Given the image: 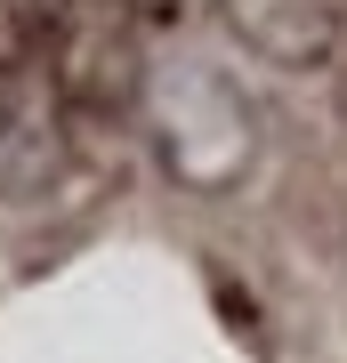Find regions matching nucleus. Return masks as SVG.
<instances>
[{"label": "nucleus", "instance_id": "f257e3e1", "mask_svg": "<svg viewBox=\"0 0 347 363\" xmlns=\"http://www.w3.org/2000/svg\"><path fill=\"white\" fill-rule=\"evenodd\" d=\"M40 81L73 121H121L145 105V16L121 0H57L40 33Z\"/></svg>", "mask_w": 347, "mask_h": 363}, {"label": "nucleus", "instance_id": "f03ea898", "mask_svg": "<svg viewBox=\"0 0 347 363\" xmlns=\"http://www.w3.org/2000/svg\"><path fill=\"white\" fill-rule=\"evenodd\" d=\"M258 130H250V97L226 73L178 65V81L162 89V162L178 169V186L194 194H226L250 169Z\"/></svg>", "mask_w": 347, "mask_h": 363}, {"label": "nucleus", "instance_id": "7ed1b4c3", "mask_svg": "<svg viewBox=\"0 0 347 363\" xmlns=\"http://www.w3.org/2000/svg\"><path fill=\"white\" fill-rule=\"evenodd\" d=\"M219 16L258 65L307 73L339 57V0H219Z\"/></svg>", "mask_w": 347, "mask_h": 363}, {"label": "nucleus", "instance_id": "20e7f679", "mask_svg": "<svg viewBox=\"0 0 347 363\" xmlns=\"http://www.w3.org/2000/svg\"><path fill=\"white\" fill-rule=\"evenodd\" d=\"M57 162V138H49V105H33L16 81H0V186H25Z\"/></svg>", "mask_w": 347, "mask_h": 363}, {"label": "nucleus", "instance_id": "39448f33", "mask_svg": "<svg viewBox=\"0 0 347 363\" xmlns=\"http://www.w3.org/2000/svg\"><path fill=\"white\" fill-rule=\"evenodd\" d=\"M40 16H33V0H0V81H16L40 57Z\"/></svg>", "mask_w": 347, "mask_h": 363}, {"label": "nucleus", "instance_id": "423d86ee", "mask_svg": "<svg viewBox=\"0 0 347 363\" xmlns=\"http://www.w3.org/2000/svg\"><path fill=\"white\" fill-rule=\"evenodd\" d=\"M121 9H138V16H178L186 0H121Z\"/></svg>", "mask_w": 347, "mask_h": 363}, {"label": "nucleus", "instance_id": "0eeeda50", "mask_svg": "<svg viewBox=\"0 0 347 363\" xmlns=\"http://www.w3.org/2000/svg\"><path fill=\"white\" fill-rule=\"evenodd\" d=\"M339 121H347V57H339Z\"/></svg>", "mask_w": 347, "mask_h": 363}]
</instances>
